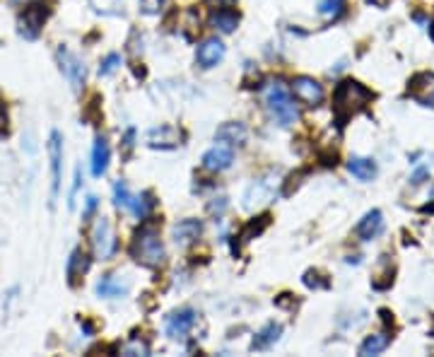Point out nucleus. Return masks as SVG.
I'll return each instance as SVG.
<instances>
[{"label": "nucleus", "mask_w": 434, "mask_h": 357, "mask_svg": "<svg viewBox=\"0 0 434 357\" xmlns=\"http://www.w3.org/2000/svg\"><path fill=\"white\" fill-rule=\"evenodd\" d=\"M131 256L136 258L140 265H148V268H157V265L164 263V244L160 239V227H157L155 222H145V225L133 234Z\"/></svg>", "instance_id": "f257e3e1"}, {"label": "nucleus", "mask_w": 434, "mask_h": 357, "mask_svg": "<svg viewBox=\"0 0 434 357\" xmlns=\"http://www.w3.org/2000/svg\"><path fill=\"white\" fill-rule=\"evenodd\" d=\"M369 99H371V92L367 87H362L357 80H343L333 92V109L338 114V119L345 121L362 111L369 104Z\"/></svg>", "instance_id": "f03ea898"}, {"label": "nucleus", "mask_w": 434, "mask_h": 357, "mask_svg": "<svg viewBox=\"0 0 434 357\" xmlns=\"http://www.w3.org/2000/svg\"><path fill=\"white\" fill-rule=\"evenodd\" d=\"M266 106L271 111V116L278 121L280 126H295L299 121V109L292 99L290 89L283 80H275L271 87L266 89Z\"/></svg>", "instance_id": "7ed1b4c3"}, {"label": "nucleus", "mask_w": 434, "mask_h": 357, "mask_svg": "<svg viewBox=\"0 0 434 357\" xmlns=\"http://www.w3.org/2000/svg\"><path fill=\"white\" fill-rule=\"evenodd\" d=\"M278 174L275 172H268L263 174V177L254 179L251 184H249V189L244 191V208L246 210H259L263 205H268L275 198V186H278Z\"/></svg>", "instance_id": "20e7f679"}, {"label": "nucleus", "mask_w": 434, "mask_h": 357, "mask_svg": "<svg viewBox=\"0 0 434 357\" xmlns=\"http://www.w3.org/2000/svg\"><path fill=\"white\" fill-rule=\"evenodd\" d=\"M114 203H116V208L131 210V213L136 215V217H140V220H143V217H148L150 208L155 205L150 191H145L143 196H133L126 181H116V186H114Z\"/></svg>", "instance_id": "39448f33"}, {"label": "nucleus", "mask_w": 434, "mask_h": 357, "mask_svg": "<svg viewBox=\"0 0 434 357\" xmlns=\"http://www.w3.org/2000/svg\"><path fill=\"white\" fill-rule=\"evenodd\" d=\"M92 249L99 261H109L116 253V232L109 217H97L94 227H92Z\"/></svg>", "instance_id": "423d86ee"}, {"label": "nucleus", "mask_w": 434, "mask_h": 357, "mask_svg": "<svg viewBox=\"0 0 434 357\" xmlns=\"http://www.w3.org/2000/svg\"><path fill=\"white\" fill-rule=\"evenodd\" d=\"M48 160H51V208L58 201L60 177H63V136L58 131H51L48 136Z\"/></svg>", "instance_id": "0eeeda50"}, {"label": "nucleus", "mask_w": 434, "mask_h": 357, "mask_svg": "<svg viewBox=\"0 0 434 357\" xmlns=\"http://www.w3.org/2000/svg\"><path fill=\"white\" fill-rule=\"evenodd\" d=\"M48 17V10L46 5L41 3H29L27 8L20 12V20H17V29L24 39H36L44 29V22Z\"/></svg>", "instance_id": "6e6552de"}, {"label": "nucleus", "mask_w": 434, "mask_h": 357, "mask_svg": "<svg viewBox=\"0 0 434 357\" xmlns=\"http://www.w3.org/2000/svg\"><path fill=\"white\" fill-rule=\"evenodd\" d=\"M292 94H295L297 101H302L304 106H319L323 101V84L314 77H307V75H299L292 80Z\"/></svg>", "instance_id": "1a4fd4ad"}, {"label": "nucleus", "mask_w": 434, "mask_h": 357, "mask_svg": "<svg viewBox=\"0 0 434 357\" xmlns=\"http://www.w3.org/2000/svg\"><path fill=\"white\" fill-rule=\"evenodd\" d=\"M56 56H58V63H60V72L68 77V82L72 84V89H75V92H80L82 84H85V65H82V60L77 58L68 46H58Z\"/></svg>", "instance_id": "9d476101"}, {"label": "nucleus", "mask_w": 434, "mask_h": 357, "mask_svg": "<svg viewBox=\"0 0 434 357\" xmlns=\"http://www.w3.org/2000/svg\"><path fill=\"white\" fill-rule=\"evenodd\" d=\"M232 148H234V145L217 141L203 155V167L207 169V172H224V169H229L232 162H234V150Z\"/></svg>", "instance_id": "9b49d317"}, {"label": "nucleus", "mask_w": 434, "mask_h": 357, "mask_svg": "<svg viewBox=\"0 0 434 357\" xmlns=\"http://www.w3.org/2000/svg\"><path fill=\"white\" fill-rule=\"evenodd\" d=\"M181 141H183V131L176 128V126H160V128L148 131L150 148H160V150L179 148Z\"/></svg>", "instance_id": "f8f14e48"}, {"label": "nucleus", "mask_w": 434, "mask_h": 357, "mask_svg": "<svg viewBox=\"0 0 434 357\" xmlns=\"http://www.w3.org/2000/svg\"><path fill=\"white\" fill-rule=\"evenodd\" d=\"M224 51H227V48H224L222 41L212 36V39H205L203 44L198 46V51H195V60H198V65H200V68H205V70L215 68L219 60L224 58Z\"/></svg>", "instance_id": "ddd939ff"}, {"label": "nucleus", "mask_w": 434, "mask_h": 357, "mask_svg": "<svg viewBox=\"0 0 434 357\" xmlns=\"http://www.w3.org/2000/svg\"><path fill=\"white\" fill-rule=\"evenodd\" d=\"M198 322V314L193 309H179L167 319V336L169 338H186L188 331Z\"/></svg>", "instance_id": "4468645a"}, {"label": "nucleus", "mask_w": 434, "mask_h": 357, "mask_svg": "<svg viewBox=\"0 0 434 357\" xmlns=\"http://www.w3.org/2000/svg\"><path fill=\"white\" fill-rule=\"evenodd\" d=\"M384 232V215L381 210H369L362 220L357 222V227H354V234H357L362 241H371L376 239L379 234Z\"/></svg>", "instance_id": "2eb2a0df"}, {"label": "nucleus", "mask_w": 434, "mask_h": 357, "mask_svg": "<svg viewBox=\"0 0 434 357\" xmlns=\"http://www.w3.org/2000/svg\"><path fill=\"white\" fill-rule=\"evenodd\" d=\"M200 234H203V222L200 220H183L174 227L172 237L176 241V246H191L198 241Z\"/></svg>", "instance_id": "dca6fc26"}, {"label": "nucleus", "mask_w": 434, "mask_h": 357, "mask_svg": "<svg viewBox=\"0 0 434 357\" xmlns=\"http://www.w3.org/2000/svg\"><path fill=\"white\" fill-rule=\"evenodd\" d=\"M109 157H112V150H109L107 138L97 136L94 148H92V174H94V177H104V174H107Z\"/></svg>", "instance_id": "f3484780"}, {"label": "nucleus", "mask_w": 434, "mask_h": 357, "mask_svg": "<svg viewBox=\"0 0 434 357\" xmlns=\"http://www.w3.org/2000/svg\"><path fill=\"white\" fill-rule=\"evenodd\" d=\"M280 336H283V326L275 324V322L266 324L259 331V334H256L254 343H251V350H268V348L275 346V343L280 341Z\"/></svg>", "instance_id": "a211bd4d"}, {"label": "nucleus", "mask_w": 434, "mask_h": 357, "mask_svg": "<svg viewBox=\"0 0 434 357\" xmlns=\"http://www.w3.org/2000/svg\"><path fill=\"white\" fill-rule=\"evenodd\" d=\"M128 292V285L126 282H121L119 280V275H104L99 282H97V295L104 300H116V297H121V295H126Z\"/></svg>", "instance_id": "6ab92c4d"}, {"label": "nucleus", "mask_w": 434, "mask_h": 357, "mask_svg": "<svg viewBox=\"0 0 434 357\" xmlns=\"http://www.w3.org/2000/svg\"><path fill=\"white\" fill-rule=\"evenodd\" d=\"M347 172L359 181H371L376 177V162L369 160V157H352L347 162Z\"/></svg>", "instance_id": "aec40b11"}, {"label": "nucleus", "mask_w": 434, "mask_h": 357, "mask_svg": "<svg viewBox=\"0 0 434 357\" xmlns=\"http://www.w3.org/2000/svg\"><path fill=\"white\" fill-rule=\"evenodd\" d=\"M217 141H224L229 145H244L246 143V126L237 123V121H229V123H222L215 133Z\"/></svg>", "instance_id": "412c9836"}, {"label": "nucleus", "mask_w": 434, "mask_h": 357, "mask_svg": "<svg viewBox=\"0 0 434 357\" xmlns=\"http://www.w3.org/2000/svg\"><path fill=\"white\" fill-rule=\"evenodd\" d=\"M210 24L217 29L219 34H232L237 29V24H239V15L229 8H222V10H217L210 15Z\"/></svg>", "instance_id": "4be33fe9"}, {"label": "nucleus", "mask_w": 434, "mask_h": 357, "mask_svg": "<svg viewBox=\"0 0 434 357\" xmlns=\"http://www.w3.org/2000/svg\"><path fill=\"white\" fill-rule=\"evenodd\" d=\"M87 268H89V258L85 256L80 249H75V251L70 253V258H68V268H65L70 285H77V280H80V278L87 273Z\"/></svg>", "instance_id": "5701e85b"}, {"label": "nucleus", "mask_w": 434, "mask_h": 357, "mask_svg": "<svg viewBox=\"0 0 434 357\" xmlns=\"http://www.w3.org/2000/svg\"><path fill=\"white\" fill-rule=\"evenodd\" d=\"M389 346H391V336L389 334H371V336H367L362 341V346H359V355H362V357L381 355Z\"/></svg>", "instance_id": "b1692460"}, {"label": "nucleus", "mask_w": 434, "mask_h": 357, "mask_svg": "<svg viewBox=\"0 0 434 357\" xmlns=\"http://www.w3.org/2000/svg\"><path fill=\"white\" fill-rule=\"evenodd\" d=\"M268 222H271V217H268V215H263V217H256V220H251V222H249L246 227L242 229L239 239L244 241V244H246V241H251V239H256V237H261V234H263V229L268 227Z\"/></svg>", "instance_id": "393cba45"}, {"label": "nucleus", "mask_w": 434, "mask_h": 357, "mask_svg": "<svg viewBox=\"0 0 434 357\" xmlns=\"http://www.w3.org/2000/svg\"><path fill=\"white\" fill-rule=\"evenodd\" d=\"M119 355H126V357H148L150 355V346L140 338H131L128 343L119 348Z\"/></svg>", "instance_id": "a878e982"}, {"label": "nucleus", "mask_w": 434, "mask_h": 357, "mask_svg": "<svg viewBox=\"0 0 434 357\" xmlns=\"http://www.w3.org/2000/svg\"><path fill=\"white\" fill-rule=\"evenodd\" d=\"M319 12L326 17V20H338V17L345 12V0H321Z\"/></svg>", "instance_id": "bb28decb"}, {"label": "nucleus", "mask_w": 434, "mask_h": 357, "mask_svg": "<svg viewBox=\"0 0 434 357\" xmlns=\"http://www.w3.org/2000/svg\"><path fill=\"white\" fill-rule=\"evenodd\" d=\"M89 5L102 15H121L124 12V0H89Z\"/></svg>", "instance_id": "cd10ccee"}, {"label": "nucleus", "mask_w": 434, "mask_h": 357, "mask_svg": "<svg viewBox=\"0 0 434 357\" xmlns=\"http://www.w3.org/2000/svg\"><path fill=\"white\" fill-rule=\"evenodd\" d=\"M119 65H121V56H119V53H109V56L104 58L102 65H99V75H104V77L112 75V72L119 68Z\"/></svg>", "instance_id": "c85d7f7f"}, {"label": "nucleus", "mask_w": 434, "mask_h": 357, "mask_svg": "<svg viewBox=\"0 0 434 357\" xmlns=\"http://www.w3.org/2000/svg\"><path fill=\"white\" fill-rule=\"evenodd\" d=\"M164 8V0H140V12L145 15H160Z\"/></svg>", "instance_id": "c756f323"}, {"label": "nucleus", "mask_w": 434, "mask_h": 357, "mask_svg": "<svg viewBox=\"0 0 434 357\" xmlns=\"http://www.w3.org/2000/svg\"><path fill=\"white\" fill-rule=\"evenodd\" d=\"M207 210H210V215H222L224 210H227V198H215L210 205H207Z\"/></svg>", "instance_id": "7c9ffc66"}, {"label": "nucleus", "mask_w": 434, "mask_h": 357, "mask_svg": "<svg viewBox=\"0 0 434 357\" xmlns=\"http://www.w3.org/2000/svg\"><path fill=\"white\" fill-rule=\"evenodd\" d=\"M133 145H136V131L128 128V131H126V136H124V155H131Z\"/></svg>", "instance_id": "2f4dec72"}, {"label": "nucleus", "mask_w": 434, "mask_h": 357, "mask_svg": "<svg viewBox=\"0 0 434 357\" xmlns=\"http://www.w3.org/2000/svg\"><path fill=\"white\" fill-rule=\"evenodd\" d=\"M427 177H430V169H427V167H418V169H415V174L411 177L413 186H420V184H423V181L427 179Z\"/></svg>", "instance_id": "473e14b6"}, {"label": "nucleus", "mask_w": 434, "mask_h": 357, "mask_svg": "<svg viewBox=\"0 0 434 357\" xmlns=\"http://www.w3.org/2000/svg\"><path fill=\"white\" fill-rule=\"evenodd\" d=\"M80 167L75 169V184H72V191H70V201H68V205L72 208V205H75V193H77V189H80Z\"/></svg>", "instance_id": "72a5a7b5"}, {"label": "nucleus", "mask_w": 434, "mask_h": 357, "mask_svg": "<svg viewBox=\"0 0 434 357\" xmlns=\"http://www.w3.org/2000/svg\"><path fill=\"white\" fill-rule=\"evenodd\" d=\"M94 210H97V198H94V196H89V198H87V208H85V220H89Z\"/></svg>", "instance_id": "f704fd0d"}, {"label": "nucleus", "mask_w": 434, "mask_h": 357, "mask_svg": "<svg viewBox=\"0 0 434 357\" xmlns=\"http://www.w3.org/2000/svg\"><path fill=\"white\" fill-rule=\"evenodd\" d=\"M205 3L212 5V8H232L237 0H205Z\"/></svg>", "instance_id": "c9c22d12"}, {"label": "nucleus", "mask_w": 434, "mask_h": 357, "mask_svg": "<svg viewBox=\"0 0 434 357\" xmlns=\"http://www.w3.org/2000/svg\"><path fill=\"white\" fill-rule=\"evenodd\" d=\"M8 128V111H5V104H0V133Z\"/></svg>", "instance_id": "e433bc0d"}, {"label": "nucleus", "mask_w": 434, "mask_h": 357, "mask_svg": "<svg viewBox=\"0 0 434 357\" xmlns=\"http://www.w3.org/2000/svg\"><path fill=\"white\" fill-rule=\"evenodd\" d=\"M369 3H371V5H376V8H384V5H386L389 0H369Z\"/></svg>", "instance_id": "4c0bfd02"}, {"label": "nucleus", "mask_w": 434, "mask_h": 357, "mask_svg": "<svg viewBox=\"0 0 434 357\" xmlns=\"http://www.w3.org/2000/svg\"><path fill=\"white\" fill-rule=\"evenodd\" d=\"M430 39L434 41V15H432V22H430Z\"/></svg>", "instance_id": "58836bf2"}, {"label": "nucleus", "mask_w": 434, "mask_h": 357, "mask_svg": "<svg viewBox=\"0 0 434 357\" xmlns=\"http://www.w3.org/2000/svg\"><path fill=\"white\" fill-rule=\"evenodd\" d=\"M432 104H434V99H432Z\"/></svg>", "instance_id": "ea45409f"}]
</instances>
